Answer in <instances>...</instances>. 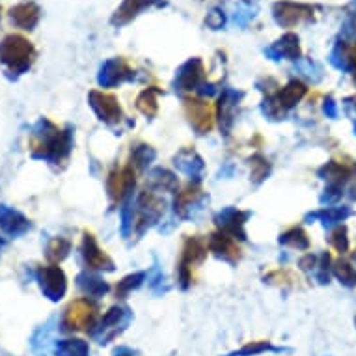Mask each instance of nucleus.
I'll return each mask as SVG.
<instances>
[{"label": "nucleus", "instance_id": "f257e3e1", "mask_svg": "<svg viewBox=\"0 0 356 356\" xmlns=\"http://www.w3.org/2000/svg\"><path fill=\"white\" fill-rule=\"evenodd\" d=\"M207 243L200 237H187L185 239V245H183L181 259H179V265H177V282L181 289H188L193 286L194 267L202 263L207 256Z\"/></svg>", "mask_w": 356, "mask_h": 356}, {"label": "nucleus", "instance_id": "f03ea898", "mask_svg": "<svg viewBox=\"0 0 356 356\" xmlns=\"http://www.w3.org/2000/svg\"><path fill=\"white\" fill-rule=\"evenodd\" d=\"M131 319H133V312L127 306H112L90 336L99 345H106L129 327Z\"/></svg>", "mask_w": 356, "mask_h": 356}, {"label": "nucleus", "instance_id": "7ed1b4c3", "mask_svg": "<svg viewBox=\"0 0 356 356\" xmlns=\"http://www.w3.org/2000/svg\"><path fill=\"white\" fill-rule=\"evenodd\" d=\"M64 330L75 332V330H88L92 334L97 327V306L88 298H79L67 306L64 314Z\"/></svg>", "mask_w": 356, "mask_h": 356}, {"label": "nucleus", "instance_id": "20e7f679", "mask_svg": "<svg viewBox=\"0 0 356 356\" xmlns=\"http://www.w3.org/2000/svg\"><path fill=\"white\" fill-rule=\"evenodd\" d=\"M34 49L21 35H8L6 40L0 45V58L4 64L10 65V70L19 73L30 67L32 60H34Z\"/></svg>", "mask_w": 356, "mask_h": 356}, {"label": "nucleus", "instance_id": "39448f33", "mask_svg": "<svg viewBox=\"0 0 356 356\" xmlns=\"http://www.w3.org/2000/svg\"><path fill=\"white\" fill-rule=\"evenodd\" d=\"M135 168H114L106 179V193L112 204H125L135 191Z\"/></svg>", "mask_w": 356, "mask_h": 356}, {"label": "nucleus", "instance_id": "423d86ee", "mask_svg": "<svg viewBox=\"0 0 356 356\" xmlns=\"http://www.w3.org/2000/svg\"><path fill=\"white\" fill-rule=\"evenodd\" d=\"M207 204V196L204 191L200 188L198 183H191L188 187H185L181 193H177L174 202L175 215L179 218H194L204 211V205Z\"/></svg>", "mask_w": 356, "mask_h": 356}, {"label": "nucleus", "instance_id": "0eeeda50", "mask_svg": "<svg viewBox=\"0 0 356 356\" xmlns=\"http://www.w3.org/2000/svg\"><path fill=\"white\" fill-rule=\"evenodd\" d=\"M90 106L94 108V112L97 114L101 122H105L106 125L111 127H116L120 125L123 120V111L120 101L111 94H103V92H92L90 94Z\"/></svg>", "mask_w": 356, "mask_h": 356}, {"label": "nucleus", "instance_id": "6e6552de", "mask_svg": "<svg viewBox=\"0 0 356 356\" xmlns=\"http://www.w3.org/2000/svg\"><path fill=\"white\" fill-rule=\"evenodd\" d=\"M248 216H250V213H246V211H241L237 209V207H226V209H222L216 213L215 224L218 226L220 232H224V234L232 235L235 239L245 241V224L246 220H248Z\"/></svg>", "mask_w": 356, "mask_h": 356}, {"label": "nucleus", "instance_id": "1a4fd4ad", "mask_svg": "<svg viewBox=\"0 0 356 356\" xmlns=\"http://www.w3.org/2000/svg\"><path fill=\"white\" fill-rule=\"evenodd\" d=\"M82 257H84V263H86L88 269L92 270H114V261L111 259V256L106 254L103 248L99 246V243L95 241V237L92 234H84L82 237Z\"/></svg>", "mask_w": 356, "mask_h": 356}, {"label": "nucleus", "instance_id": "9d476101", "mask_svg": "<svg viewBox=\"0 0 356 356\" xmlns=\"http://www.w3.org/2000/svg\"><path fill=\"white\" fill-rule=\"evenodd\" d=\"M185 112L193 129L198 135H205L213 129V112L207 101L204 99H185Z\"/></svg>", "mask_w": 356, "mask_h": 356}, {"label": "nucleus", "instance_id": "9b49d317", "mask_svg": "<svg viewBox=\"0 0 356 356\" xmlns=\"http://www.w3.org/2000/svg\"><path fill=\"white\" fill-rule=\"evenodd\" d=\"M207 248H209V252H213L218 259H222V261H239L241 248L239 245H237V239L232 237V235L224 234L220 229L211 235L209 243H207Z\"/></svg>", "mask_w": 356, "mask_h": 356}, {"label": "nucleus", "instance_id": "f8f14e48", "mask_svg": "<svg viewBox=\"0 0 356 356\" xmlns=\"http://www.w3.org/2000/svg\"><path fill=\"white\" fill-rule=\"evenodd\" d=\"M41 291L45 293L51 300H60L65 295L67 284H65V275L56 265H49L40 273Z\"/></svg>", "mask_w": 356, "mask_h": 356}, {"label": "nucleus", "instance_id": "ddd939ff", "mask_svg": "<svg viewBox=\"0 0 356 356\" xmlns=\"http://www.w3.org/2000/svg\"><path fill=\"white\" fill-rule=\"evenodd\" d=\"M174 164H175V168L179 170L181 174L191 177V181L200 183L202 174H204L205 164H204V159L200 157L196 149H193V147H185V149H181V152L175 155Z\"/></svg>", "mask_w": 356, "mask_h": 356}, {"label": "nucleus", "instance_id": "4468645a", "mask_svg": "<svg viewBox=\"0 0 356 356\" xmlns=\"http://www.w3.org/2000/svg\"><path fill=\"white\" fill-rule=\"evenodd\" d=\"M243 94L235 92V90H224L216 106V118H218V125L224 135H229L232 125H234V111L235 106L239 105V99Z\"/></svg>", "mask_w": 356, "mask_h": 356}, {"label": "nucleus", "instance_id": "2eb2a0df", "mask_svg": "<svg viewBox=\"0 0 356 356\" xmlns=\"http://www.w3.org/2000/svg\"><path fill=\"white\" fill-rule=\"evenodd\" d=\"M202 73H204V67H202V62H198V60L185 64L179 71L177 79H175V90H179V92L196 90L200 86V81H202Z\"/></svg>", "mask_w": 356, "mask_h": 356}, {"label": "nucleus", "instance_id": "dca6fc26", "mask_svg": "<svg viewBox=\"0 0 356 356\" xmlns=\"http://www.w3.org/2000/svg\"><path fill=\"white\" fill-rule=\"evenodd\" d=\"M147 183L153 191L157 193H177V187H179V181L172 172H168L166 168H153L149 174H147Z\"/></svg>", "mask_w": 356, "mask_h": 356}, {"label": "nucleus", "instance_id": "f3484780", "mask_svg": "<svg viewBox=\"0 0 356 356\" xmlns=\"http://www.w3.org/2000/svg\"><path fill=\"white\" fill-rule=\"evenodd\" d=\"M131 71L125 67V64L122 62H108L105 64V67L101 70L99 75V84L103 88H112L116 86V84H122L123 81H127L131 79Z\"/></svg>", "mask_w": 356, "mask_h": 356}, {"label": "nucleus", "instance_id": "a211bd4d", "mask_svg": "<svg viewBox=\"0 0 356 356\" xmlns=\"http://www.w3.org/2000/svg\"><path fill=\"white\" fill-rule=\"evenodd\" d=\"M76 282H79V287L84 291V295H88L90 298H101L111 291V286L101 276L92 275V273H82L76 278Z\"/></svg>", "mask_w": 356, "mask_h": 356}, {"label": "nucleus", "instance_id": "6ab92c4d", "mask_svg": "<svg viewBox=\"0 0 356 356\" xmlns=\"http://www.w3.org/2000/svg\"><path fill=\"white\" fill-rule=\"evenodd\" d=\"M304 95H306V86H304L302 82L293 81L286 88H282V92L276 95L275 99L282 106V111L286 112L293 108V106H297L298 101L302 99Z\"/></svg>", "mask_w": 356, "mask_h": 356}, {"label": "nucleus", "instance_id": "aec40b11", "mask_svg": "<svg viewBox=\"0 0 356 356\" xmlns=\"http://www.w3.org/2000/svg\"><path fill=\"white\" fill-rule=\"evenodd\" d=\"M155 159H157V152L144 142H138L135 146H131V159H129L131 164L129 166L135 170H147Z\"/></svg>", "mask_w": 356, "mask_h": 356}, {"label": "nucleus", "instance_id": "412c9836", "mask_svg": "<svg viewBox=\"0 0 356 356\" xmlns=\"http://www.w3.org/2000/svg\"><path fill=\"white\" fill-rule=\"evenodd\" d=\"M347 216H350V209L341 205V207H325V209L317 211L314 215H308V218L323 222L327 228H330V226H336L339 222H343Z\"/></svg>", "mask_w": 356, "mask_h": 356}, {"label": "nucleus", "instance_id": "4be33fe9", "mask_svg": "<svg viewBox=\"0 0 356 356\" xmlns=\"http://www.w3.org/2000/svg\"><path fill=\"white\" fill-rule=\"evenodd\" d=\"M278 241H280V245L287 246V248H297V250H306L309 246L308 234L300 226H293L287 232H284Z\"/></svg>", "mask_w": 356, "mask_h": 356}, {"label": "nucleus", "instance_id": "5701e85b", "mask_svg": "<svg viewBox=\"0 0 356 356\" xmlns=\"http://www.w3.org/2000/svg\"><path fill=\"white\" fill-rule=\"evenodd\" d=\"M56 356H90V347L84 339L71 338L56 343Z\"/></svg>", "mask_w": 356, "mask_h": 356}, {"label": "nucleus", "instance_id": "b1692460", "mask_svg": "<svg viewBox=\"0 0 356 356\" xmlns=\"http://www.w3.org/2000/svg\"><path fill=\"white\" fill-rule=\"evenodd\" d=\"M284 347H275L270 341H250L245 347H241L239 350H234L226 356H257L263 353H284Z\"/></svg>", "mask_w": 356, "mask_h": 356}, {"label": "nucleus", "instance_id": "393cba45", "mask_svg": "<svg viewBox=\"0 0 356 356\" xmlns=\"http://www.w3.org/2000/svg\"><path fill=\"white\" fill-rule=\"evenodd\" d=\"M157 90H144L138 99H136V108L147 118L157 116L159 103H157Z\"/></svg>", "mask_w": 356, "mask_h": 356}, {"label": "nucleus", "instance_id": "a878e982", "mask_svg": "<svg viewBox=\"0 0 356 356\" xmlns=\"http://www.w3.org/2000/svg\"><path fill=\"white\" fill-rule=\"evenodd\" d=\"M146 273H135V275H129L125 276L122 282H118L116 286V297L118 298H125L131 291H135L138 287L144 284L146 280Z\"/></svg>", "mask_w": 356, "mask_h": 356}, {"label": "nucleus", "instance_id": "bb28decb", "mask_svg": "<svg viewBox=\"0 0 356 356\" xmlns=\"http://www.w3.org/2000/svg\"><path fill=\"white\" fill-rule=\"evenodd\" d=\"M270 174V164L267 159L263 157V155H254V157L250 159V175L252 179L256 183H261L265 181L267 177H269Z\"/></svg>", "mask_w": 356, "mask_h": 356}, {"label": "nucleus", "instance_id": "cd10ccee", "mask_svg": "<svg viewBox=\"0 0 356 356\" xmlns=\"http://www.w3.org/2000/svg\"><path fill=\"white\" fill-rule=\"evenodd\" d=\"M146 280H147V286L152 289L155 295H163V293L168 291V284L164 280V275L163 270L159 269V265H153L149 273H146Z\"/></svg>", "mask_w": 356, "mask_h": 356}, {"label": "nucleus", "instance_id": "c85d7f7f", "mask_svg": "<svg viewBox=\"0 0 356 356\" xmlns=\"http://www.w3.org/2000/svg\"><path fill=\"white\" fill-rule=\"evenodd\" d=\"M334 275L343 286H356V269L347 261H338L334 265Z\"/></svg>", "mask_w": 356, "mask_h": 356}, {"label": "nucleus", "instance_id": "c756f323", "mask_svg": "<svg viewBox=\"0 0 356 356\" xmlns=\"http://www.w3.org/2000/svg\"><path fill=\"white\" fill-rule=\"evenodd\" d=\"M71 250V243L67 239H54L47 248L49 259L53 261H62L64 257H67Z\"/></svg>", "mask_w": 356, "mask_h": 356}, {"label": "nucleus", "instance_id": "7c9ffc66", "mask_svg": "<svg viewBox=\"0 0 356 356\" xmlns=\"http://www.w3.org/2000/svg\"><path fill=\"white\" fill-rule=\"evenodd\" d=\"M328 243L336 248L338 252H347L349 250V237H347V229H345V226H339V228H336L330 234V237H328Z\"/></svg>", "mask_w": 356, "mask_h": 356}, {"label": "nucleus", "instance_id": "2f4dec72", "mask_svg": "<svg viewBox=\"0 0 356 356\" xmlns=\"http://www.w3.org/2000/svg\"><path fill=\"white\" fill-rule=\"evenodd\" d=\"M343 196V185H339V183H328V187L325 188V194L321 196L323 204H336L339 198Z\"/></svg>", "mask_w": 356, "mask_h": 356}, {"label": "nucleus", "instance_id": "473e14b6", "mask_svg": "<svg viewBox=\"0 0 356 356\" xmlns=\"http://www.w3.org/2000/svg\"><path fill=\"white\" fill-rule=\"evenodd\" d=\"M323 111H325V114H327L328 118L338 116V105H336L332 99L325 101V105H323Z\"/></svg>", "mask_w": 356, "mask_h": 356}, {"label": "nucleus", "instance_id": "72a5a7b5", "mask_svg": "<svg viewBox=\"0 0 356 356\" xmlns=\"http://www.w3.org/2000/svg\"><path fill=\"white\" fill-rule=\"evenodd\" d=\"M112 356H138V353L131 349V347H125V345H122V347H118V349L114 350V355Z\"/></svg>", "mask_w": 356, "mask_h": 356}, {"label": "nucleus", "instance_id": "f704fd0d", "mask_svg": "<svg viewBox=\"0 0 356 356\" xmlns=\"http://www.w3.org/2000/svg\"><path fill=\"white\" fill-rule=\"evenodd\" d=\"M355 135H356V123H355Z\"/></svg>", "mask_w": 356, "mask_h": 356}]
</instances>
